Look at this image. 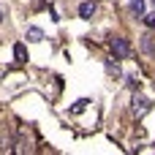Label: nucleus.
<instances>
[{
	"instance_id": "1",
	"label": "nucleus",
	"mask_w": 155,
	"mask_h": 155,
	"mask_svg": "<svg viewBox=\"0 0 155 155\" xmlns=\"http://www.w3.org/2000/svg\"><path fill=\"white\" fill-rule=\"evenodd\" d=\"M109 46H112L114 57H128V54H131V44H128L125 38H120V35H114V38L109 41Z\"/></svg>"
},
{
	"instance_id": "2",
	"label": "nucleus",
	"mask_w": 155,
	"mask_h": 155,
	"mask_svg": "<svg viewBox=\"0 0 155 155\" xmlns=\"http://www.w3.org/2000/svg\"><path fill=\"white\" fill-rule=\"evenodd\" d=\"M131 112H134V117H144L147 112H150V101L147 98H134V106H131Z\"/></svg>"
},
{
	"instance_id": "3",
	"label": "nucleus",
	"mask_w": 155,
	"mask_h": 155,
	"mask_svg": "<svg viewBox=\"0 0 155 155\" xmlns=\"http://www.w3.org/2000/svg\"><path fill=\"white\" fill-rule=\"evenodd\" d=\"M93 14H95V3H93V0H84V3L79 5V16H82V19H90Z\"/></svg>"
},
{
	"instance_id": "4",
	"label": "nucleus",
	"mask_w": 155,
	"mask_h": 155,
	"mask_svg": "<svg viewBox=\"0 0 155 155\" xmlns=\"http://www.w3.org/2000/svg\"><path fill=\"white\" fill-rule=\"evenodd\" d=\"M25 38H27V41H33V44H35V41H44V30H41V27H27Z\"/></svg>"
},
{
	"instance_id": "5",
	"label": "nucleus",
	"mask_w": 155,
	"mask_h": 155,
	"mask_svg": "<svg viewBox=\"0 0 155 155\" xmlns=\"http://www.w3.org/2000/svg\"><path fill=\"white\" fill-rule=\"evenodd\" d=\"M14 57H16V63H25V60H27V52H25V44H16V46H14Z\"/></svg>"
},
{
	"instance_id": "6",
	"label": "nucleus",
	"mask_w": 155,
	"mask_h": 155,
	"mask_svg": "<svg viewBox=\"0 0 155 155\" xmlns=\"http://www.w3.org/2000/svg\"><path fill=\"white\" fill-rule=\"evenodd\" d=\"M131 11L134 16H144V0H131Z\"/></svg>"
},
{
	"instance_id": "7",
	"label": "nucleus",
	"mask_w": 155,
	"mask_h": 155,
	"mask_svg": "<svg viewBox=\"0 0 155 155\" xmlns=\"http://www.w3.org/2000/svg\"><path fill=\"white\" fill-rule=\"evenodd\" d=\"M106 71H109V74H114V76H117V74H120V65H117V63H114V60H106Z\"/></svg>"
},
{
	"instance_id": "8",
	"label": "nucleus",
	"mask_w": 155,
	"mask_h": 155,
	"mask_svg": "<svg viewBox=\"0 0 155 155\" xmlns=\"http://www.w3.org/2000/svg\"><path fill=\"white\" fill-rule=\"evenodd\" d=\"M142 19H144V25H147V27H155V14H144Z\"/></svg>"
},
{
	"instance_id": "9",
	"label": "nucleus",
	"mask_w": 155,
	"mask_h": 155,
	"mask_svg": "<svg viewBox=\"0 0 155 155\" xmlns=\"http://www.w3.org/2000/svg\"><path fill=\"white\" fill-rule=\"evenodd\" d=\"M0 22H3V11H0Z\"/></svg>"
},
{
	"instance_id": "10",
	"label": "nucleus",
	"mask_w": 155,
	"mask_h": 155,
	"mask_svg": "<svg viewBox=\"0 0 155 155\" xmlns=\"http://www.w3.org/2000/svg\"><path fill=\"white\" fill-rule=\"evenodd\" d=\"M153 3H155V0H153Z\"/></svg>"
}]
</instances>
